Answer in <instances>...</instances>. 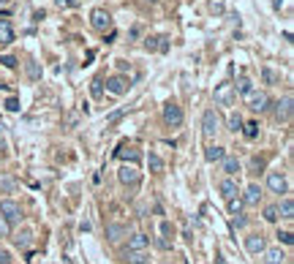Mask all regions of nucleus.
I'll return each instance as SVG.
<instances>
[{"label": "nucleus", "instance_id": "37998d69", "mask_svg": "<svg viewBox=\"0 0 294 264\" xmlns=\"http://www.w3.org/2000/svg\"><path fill=\"white\" fill-rule=\"evenodd\" d=\"M145 3H158V0H145Z\"/></svg>", "mask_w": 294, "mask_h": 264}, {"label": "nucleus", "instance_id": "f704fd0d", "mask_svg": "<svg viewBox=\"0 0 294 264\" xmlns=\"http://www.w3.org/2000/svg\"><path fill=\"white\" fill-rule=\"evenodd\" d=\"M6 109H9V112H19V101L17 98H9V101H6Z\"/></svg>", "mask_w": 294, "mask_h": 264}, {"label": "nucleus", "instance_id": "f03ea898", "mask_svg": "<svg viewBox=\"0 0 294 264\" xmlns=\"http://www.w3.org/2000/svg\"><path fill=\"white\" fill-rule=\"evenodd\" d=\"M182 120H185V115H182V107H177V103H166L164 107V123L172 125V128H180Z\"/></svg>", "mask_w": 294, "mask_h": 264}, {"label": "nucleus", "instance_id": "aec40b11", "mask_svg": "<svg viewBox=\"0 0 294 264\" xmlns=\"http://www.w3.org/2000/svg\"><path fill=\"white\" fill-rule=\"evenodd\" d=\"M221 161H224V172H226V177H234V174L240 172V161H237V158H232V155H224Z\"/></svg>", "mask_w": 294, "mask_h": 264}, {"label": "nucleus", "instance_id": "c03bdc74", "mask_svg": "<svg viewBox=\"0 0 294 264\" xmlns=\"http://www.w3.org/2000/svg\"><path fill=\"white\" fill-rule=\"evenodd\" d=\"M0 237H3V234H0Z\"/></svg>", "mask_w": 294, "mask_h": 264}, {"label": "nucleus", "instance_id": "ea45409f", "mask_svg": "<svg viewBox=\"0 0 294 264\" xmlns=\"http://www.w3.org/2000/svg\"><path fill=\"white\" fill-rule=\"evenodd\" d=\"M161 231H164V237H169V234H172V223L164 221V223H161Z\"/></svg>", "mask_w": 294, "mask_h": 264}, {"label": "nucleus", "instance_id": "4468645a", "mask_svg": "<svg viewBox=\"0 0 294 264\" xmlns=\"http://www.w3.org/2000/svg\"><path fill=\"white\" fill-rule=\"evenodd\" d=\"M218 191H221V196H224V199H232V196H237V194H240V188H237V182H234L232 177L221 180V186H218Z\"/></svg>", "mask_w": 294, "mask_h": 264}, {"label": "nucleus", "instance_id": "c9c22d12", "mask_svg": "<svg viewBox=\"0 0 294 264\" xmlns=\"http://www.w3.org/2000/svg\"><path fill=\"white\" fill-rule=\"evenodd\" d=\"M210 11L221 14V11H224V3H221V0H210Z\"/></svg>", "mask_w": 294, "mask_h": 264}, {"label": "nucleus", "instance_id": "7c9ffc66", "mask_svg": "<svg viewBox=\"0 0 294 264\" xmlns=\"http://www.w3.org/2000/svg\"><path fill=\"white\" fill-rule=\"evenodd\" d=\"M245 128V137H248V139H256L259 137V125L256 123H248V125H243Z\"/></svg>", "mask_w": 294, "mask_h": 264}, {"label": "nucleus", "instance_id": "79ce46f5", "mask_svg": "<svg viewBox=\"0 0 294 264\" xmlns=\"http://www.w3.org/2000/svg\"><path fill=\"white\" fill-rule=\"evenodd\" d=\"M3 150H6V142H3V139H0V153H3Z\"/></svg>", "mask_w": 294, "mask_h": 264}, {"label": "nucleus", "instance_id": "ddd939ff", "mask_svg": "<svg viewBox=\"0 0 294 264\" xmlns=\"http://www.w3.org/2000/svg\"><path fill=\"white\" fill-rule=\"evenodd\" d=\"M264 264H283L286 261V253L281 251V248H264Z\"/></svg>", "mask_w": 294, "mask_h": 264}, {"label": "nucleus", "instance_id": "72a5a7b5", "mask_svg": "<svg viewBox=\"0 0 294 264\" xmlns=\"http://www.w3.org/2000/svg\"><path fill=\"white\" fill-rule=\"evenodd\" d=\"M28 76H30V79H38V76H41V71H38L36 63H28Z\"/></svg>", "mask_w": 294, "mask_h": 264}, {"label": "nucleus", "instance_id": "cd10ccee", "mask_svg": "<svg viewBox=\"0 0 294 264\" xmlns=\"http://www.w3.org/2000/svg\"><path fill=\"white\" fill-rule=\"evenodd\" d=\"M278 218H281V215H278V207H275V204L264 207V221H267V223H275Z\"/></svg>", "mask_w": 294, "mask_h": 264}, {"label": "nucleus", "instance_id": "9d476101", "mask_svg": "<svg viewBox=\"0 0 294 264\" xmlns=\"http://www.w3.org/2000/svg\"><path fill=\"white\" fill-rule=\"evenodd\" d=\"M245 248H248V253H261L267 248V243L261 234H248L245 237Z\"/></svg>", "mask_w": 294, "mask_h": 264}, {"label": "nucleus", "instance_id": "5701e85b", "mask_svg": "<svg viewBox=\"0 0 294 264\" xmlns=\"http://www.w3.org/2000/svg\"><path fill=\"white\" fill-rule=\"evenodd\" d=\"M123 234H125V226H120V223H109L106 226V237L112 240V243H117Z\"/></svg>", "mask_w": 294, "mask_h": 264}, {"label": "nucleus", "instance_id": "a19ab883", "mask_svg": "<svg viewBox=\"0 0 294 264\" xmlns=\"http://www.w3.org/2000/svg\"><path fill=\"white\" fill-rule=\"evenodd\" d=\"M158 248H164V251H169V248H172V243H169V240H166V237H161V240H158Z\"/></svg>", "mask_w": 294, "mask_h": 264}, {"label": "nucleus", "instance_id": "dca6fc26", "mask_svg": "<svg viewBox=\"0 0 294 264\" xmlns=\"http://www.w3.org/2000/svg\"><path fill=\"white\" fill-rule=\"evenodd\" d=\"M115 155L120 158V161H131V164H137L139 158H142L137 147H125V145H123V147H117V153H115Z\"/></svg>", "mask_w": 294, "mask_h": 264}, {"label": "nucleus", "instance_id": "b1692460", "mask_svg": "<svg viewBox=\"0 0 294 264\" xmlns=\"http://www.w3.org/2000/svg\"><path fill=\"white\" fill-rule=\"evenodd\" d=\"M229 202V215H243V207H245V202L240 196H232V199H226Z\"/></svg>", "mask_w": 294, "mask_h": 264}, {"label": "nucleus", "instance_id": "412c9836", "mask_svg": "<svg viewBox=\"0 0 294 264\" xmlns=\"http://www.w3.org/2000/svg\"><path fill=\"white\" fill-rule=\"evenodd\" d=\"M226 155V150L224 147H218V145H212V147H207L204 150V158H207L210 164H216V161H221V158Z\"/></svg>", "mask_w": 294, "mask_h": 264}, {"label": "nucleus", "instance_id": "a878e982", "mask_svg": "<svg viewBox=\"0 0 294 264\" xmlns=\"http://www.w3.org/2000/svg\"><path fill=\"white\" fill-rule=\"evenodd\" d=\"M234 90H237V93H240V95H248V93L253 90V82H251V79H248V76H243V79H240V82H237V87H234Z\"/></svg>", "mask_w": 294, "mask_h": 264}, {"label": "nucleus", "instance_id": "2f4dec72", "mask_svg": "<svg viewBox=\"0 0 294 264\" xmlns=\"http://www.w3.org/2000/svg\"><path fill=\"white\" fill-rule=\"evenodd\" d=\"M261 76H264V82H267V85H275V82H278V74H275V71H270V68L261 71Z\"/></svg>", "mask_w": 294, "mask_h": 264}, {"label": "nucleus", "instance_id": "c756f323", "mask_svg": "<svg viewBox=\"0 0 294 264\" xmlns=\"http://www.w3.org/2000/svg\"><path fill=\"white\" fill-rule=\"evenodd\" d=\"M90 93H93V98H101V93H104V82H101V79H93Z\"/></svg>", "mask_w": 294, "mask_h": 264}, {"label": "nucleus", "instance_id": "f257e3e1", "mask_svg": "<svg viewBox=\"0 0 294 264\" xmlns=\"http://www.w3.org/2000/svg\"><path fill=\"white\" fill-rule=\"evenodd\" d=\"M90 25L95 30H101V33H106V30L112 28V14H109L106 9H93L90 11Z\"/></svg>", "mask_w": 294, "mask_h": 264}, {"label": "nucleus", "instance_id": "39448f33", "mask_svg": "<svg viewBox=\"0 0 294 264\" xmlns=\"http://www.w3.org/2000/svg\"><path fill=\"white\" fill-rule=\"evenodd\" d=\"M106 90L112 93V95H125V93H128V79L120 76V74H117V76H109V79H106Z\"/></svg>", "mask_w": 294, "mask_h": 264}, {"label": "nucleus", "instance_id": "c85d7f7f", "mask_svg": "<svg viewBox=\"0 0 294 264\" xmlns=\"http://www.w3.org/2000/svg\"><path fill=\"white\" fill-rule=\"evenodd\" d=\"M30 237H33V234H30V231H22L19 237H14V243H17L19 248H28V245H30Z\"/></svg>", "mask_w": 294, "mask_h": 264}, {"label": "nucleus", "instance_id": "a211bd4d", "mask_svg": "<svg viewBox=\"0 0 294 264\" xmlns=\"http://www.w3.org/2000/svg\"><path fill=\"white\" fill-rule=\"evenodd\" d=\"M243 202L251 204V207L261 202V188L256 186V182H253V186H248V191H245V196H243Z\"/></svg>", "mask_w": 294, "mask_h": 264}, {"label": "nucleus", "instance_id": "0eeeda50", "mask_svg": "<svg viewBox=\"0 0 294 264\" xmlns=\"http://www.w3.org/2000/svg\"><path fill=\"white\" fill-rule=\"evenodd\" d=\"M232 101H234V85H218V90H216L218 107H229Z\"/></svg>", "mask_w": 294, "mask_h": 264}, {"label": "nucleus", "instance_id": "423d86ee", "mask_svg": "<svg viewBox=\"0 0 294 264\" xmlns=\"http://www.w3.org/2000/svg\"><path fill=\"white\" fill-rule=\"evenodd\" d=\"M267 186H270L273 194H286V191H289V186H286V177H283L281 172H270V174H267Z\"/></svg>", "mask_w": 294, "mask_h": 264}, {"label": "nucleus", "instance_id": "1a4fd4ad", "mask_svg": "<svg viewBox=\"0 0 294 264\" xmlns=\"http://www.w3.org/2000/svg\"><path fill=\"white\" fill-rule=\"evenodd\" d=\"M291 117V95H286L275 103V120L278 123H286V120Z\"/></svg>", "mask_w": 294, "mask_h": 264}, {"label": "nucleus", "instance_id": "4c0bfd02", "mask_svg": "<svg viewBox=\"0 0 294 264\" xmlns=\"http://www.w3.org/2000/svg\"><path fill=\"white\" fill-rule=\"evenodd\" d=\"M0 63H3L6 68H17V60L14 58H0Z\"/></svg>", "mask_w": 294, "mask_h": 264}, {"label": "nucleus", "instance_id": "7ed1b4c3", "mask_svg": "<svg viewBox=\"0 0 294 264\" xmlns=\"http://www.w3.org/2000/svg\"><path fill=\"white\" fill-rule=\"evenodd\" d=\"M218 128H221L218 112H216V109H207V112L202 115V131H204V137H216Z\"/></svg>", "mask_w": 294, "mask_h": 264}, {"label": "nucleus", "instance_id": "bb28decb", "mask_svg": "<svg viewBox=\"0 0 294 264\" xmlns=\"http://www.w3.org/2000/svg\"><path fill=\"white\" fill-rule=\"evenodd\" d=\"M147 164H150V172H164V161H161V155L150 153V158H147Z\"/></svg>", "mask_w": 294, "mask_h": 264}, {"label": "nucleus", "instance_id": "393cba45", "mask_svg": "<svg viewBox=\"0 0 294 264\" xmlns=\"http://www.w3.org/2000/svg\"><path fill=\"white\" fill-rule=\"evenodd\" d=\"M243 125H245V123H243V117L237 115V112H232V115H229V131H234V134H237V131H243Z\"/></svg>", "mask_w": 294, "mask_h": 264}, {"label": "nucleus", "instance_id": "f3484780", "mask_svg": "<svg viewBox=\"0 0 294 264\" xmlns=\"http://www.w3.org/2000/svg\"><path fill=\"white\" fill-rule=\"evenodd\" d=\"M11 41H14V28H11V22H9V19H0V44L9 46Z\"/></svg>", "mask_w": 294, "mask_h": 264}, {"label": "nucleus", "instance_id": "9b49d317", "mask_svg": "<svg viewBox=\"0 0 294 264\" xmlns=\"http://www.w3.org/2000/svg\"><path fill=\"white\" fill-rule=\"evenodd\" d=\"M117 177H120L123 186H137V182H139V172L133 169V166H123V169L117 172Z\"/></svg>", "mask_w": 294, "mask_h": 264}, {"label": "nucleus", "instance_id": "20e7f679", "mask_svg": "<svg viewBox=\"0 0 294 264\" xmlns=\"http://www.w3.org/2000/svg\"><path fill=\"white\" fill-rule=\"evenodd\" d=\"M0 213H3L6 223H17L22 218V207L17 202H11V199H3V202H0Z\"/></svg>", "mask_w": 294, "mask_h": 264}, {"label": "nucleus", "instance_id": "473e14b6", "mask_svg": "<svg viewBox=\"0 0 294 264\" xmlns=\"http://www.w3.org/2000/svg\"><path fill=\"white\" fill-rule=\"evenodd\" d=\"M278 240H281L283 245H291L294 243V237H291V231H278Z\"/></svg>", "mask_w": 294, "mask_h": 264}, {"label": "nucleus", "instance_id": "f8f14e48", "mask_svg": "<svg viewBox=\"0 0 294 264\" xmlns=\"http://www.w3.org/2000/svg\"><path fill=\"white\" fill-rule=\"evenodd\" d=\"M147 245H150V237L142 234V231H137V234L128 237V251H145Z\"/></svg>", "mask_w": 294, "mask_h": 264}, {"label": "nucleus", "instance_id": "e433bc0d", "mask_svg": "<svg viewBox=\"0 0 294 264\" xmlns=\"http://www.w3.org/2000/svg\"><path fill=\"white\" fill-rule=\"evenodd\" d=\"M55 3H58L60 9H74V6H76V0H55Z\"/></svg>", "mask_w": 294, "mask_h": 264}, {"label": "nucleus", "instance_id": "2eb2a0df", "mask_svg": "<svg viewBox=\"0 0 294 264\" xmlns=\"http://www.w3.org/2000/svg\"><path fill=\"white\" fill-rule=\"evenodd\" d=\"M123 259H125V264H147L150 261L145 251H128V248L123 251Z\"/></svg>", "mask_w": 294, "mask_h": 264}, {"label": "nucleus", "instance_id": "4be33fe9", "mask_svg": "<svg viewBox=\"0 0 294 264\" xmlns=\"http://www.w3.org/2000/svg\"><path fill=\"white\" fill-rule=\"evenodd\" d=\"M145 46H147V49H161V52H166V49H169V44H166V36L147 38V41H145Z\"/></svg>", "mask_w": 294, "mask_h": 264}, {"label": "nucleus", "instance_id": "58836bf2", "mask_svg": "<svg viewBox=\"0 0 294 264\" xmlns=\"http://www.w3.org/2000/svg\"><path fill=\"white\" fill-rule=\"evenodd\" d=\"M0 264H11V256H9V251H3V248H0Z\"/></svg>", "mask_w": 294, "mask_h": 264}, {"label": "nucleus", "instance_id": "6ab92c4d", "mask_svg": "<svg viewBox=\"0 0 294 264\" xmlns=\"http://www.w3.org/2000/svg\"><path fill=\"white\" fill-rule=\"evenodd\" d=\"M275 207H278V215H281V218H294V202H291V196L281 199V204H275Z\"/></svg>", "mask_w": 294, "mask_h": 264}, {"label": "nucleus", "instance_id": "6e6552de", "mask_svg": "<svg viewBox=\"0 0 294 264\" xmlns=\"http://www.w3.org/2000/svg\"><path fill=\"white\" fill-rule=\"evenodd\" d=\"M248 107L253 109V112H264L267 109V103H270V98H267V93H256V90H251L248 95Z\"/></svg>", "mask_w": 294, "mask_h": 264}]
</instances>
